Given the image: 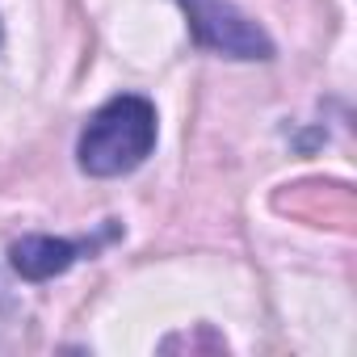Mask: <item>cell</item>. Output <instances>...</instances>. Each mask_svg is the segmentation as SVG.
Listing matches in <instances>:
<instances>
[{"label": "cell", "instance_id": "cell-1", "mask_svg": "<svg viewBox=\"0 0 357 357\" xmlns=\"http://www.w3.org/2000/svg\"><path fill=\"white\" fill-rule=\"evenodd\" d=\"M155 147V105L139 93H122L114 101H105L80 143H76V160L89 176H122L135 172Z\"/></svg>", "mask_w": 357, "mask_h": 357}, {"label": "cell", "instance_id": "cell-2", "mask_svg": "<svg viewBox=\"0 0 357 357\" xmlns=\"http://www.w3.org/2000/svg\"><path fill=\"white\" fill-rule=\"evenodd\" d=\"M176 5L185 9L190 34L198 47L227 59H273L269 34L248 13H240L231 0H176Z\"/></svg>", "mask_w": 357, "mask_h": 357}, {"label": "cell", "instance_id": "cell-3", "mask_svg": "<svg viewBox=\"0 0 357 357\" xmlns=\"http://www.w3.org/2000/svg\"><path fill=\"white\" fill-rule=\"evenodd\" d=\"M105 240V236H101ZM101 240H55V236H26L9 248V261L13 269L26 278V282H51L59 273H68L80 252H93Z\"/></svg>", "mask_w": 357, "mask_h": 357}]
</instances>
